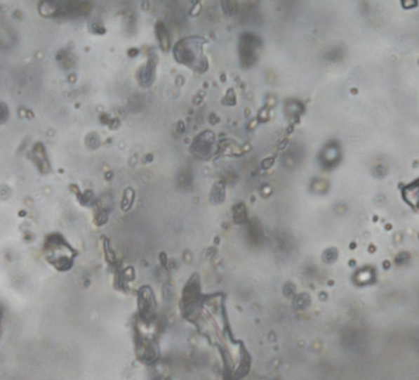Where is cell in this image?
<instances>
[{"instance_id":"277c9868","label":"cell","mask_w":419,"mask_h":380,"mask_svg":"<svg viewBox=\"0 0 419 380\" xmlns=\"http://www.w3.org/2000/svg\"><path fill=\"white\" fill-rule=\"evenodd\" d=\"M295 292V287L292 284H287L284 287V294L286 296H291L294 294Z\"/></svg>"},{"instance_id":"7a4b0ae2","label":"cell","mask_w":419,"mask_h":380,"mask_svg":"<svg viewBox=\"0 0 419 380\" xmlns=\"http://www.w3.org/2000/svg\"><path fill=\"white\" fill-rule=\"evenodd\" d=\"M310 304V295L302 294L297 296L294 300V306L298 310H303L309 306Z\"/></svg>"},{"instance_id":"3957f363","label":"cell","mask_w":419,"mask_h":380,"mask_svg":"<svg viewBox=\"0 0 419 380\" xmlns=\"http://www.w3.org/2000/svg\"><path fill=\"white\" fill-rule=\"evenodd\" d=\"M337 258V253L334 250H329L325 252L324 260L326 262H333Z\"/></svg>"},{"instance_id":"6da1fadb","label":"cell","mask_w":419,"mask_h":380,"mask_svg":"<svg viewBox=\"0 0 419 380\" xmlns=\"http://www.w3.org/2000/svg\"><path fill=\"white\" fill-rule=\"evenodd\" d=\"M201 46V40L187 39L178 44L175 53L179 61L201 70L202 67L206 66L202 56Z\"/></svg>"}]
</instances>
